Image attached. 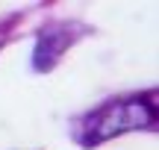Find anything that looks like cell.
<instances>
[{"instance_id":"obj_1","label":"cell","mask_w":159,"mask_h":150,"mask_svg":"<svg viewBox=\"0 0 159 150\" xmlns=\"http://www.w3.org/2000/svg\"><path fill=\"white\" fill-rule=\"evenodd\" d=\"M150 124V109L142 100H118V103L103 106L97 115L89 118V130H85V144H97V141H106L112 135L130 133Z\"/></svg>"}]
</instances>
